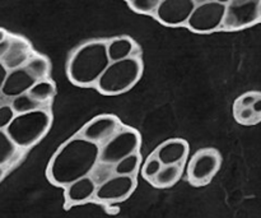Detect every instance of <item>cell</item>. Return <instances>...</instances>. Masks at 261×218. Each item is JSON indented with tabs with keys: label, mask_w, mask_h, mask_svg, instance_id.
Returning a JSON list of instances; mask_svg holds the SVG:
<instances>
[{
	"label": "cell",
	"mask_w": 261,
	"mask_h": 218,
	"mask_svg": "<svg viewBox=\"0 0 261 218\" xmlns=\"http://www.w3.org/2000/svg\"><path fill=\"white\" fill-rule=\"evenodd\" d=\"M41 104L33 100L32 97L27 93L19 94L17 97H13V101L10 104V107L14 111L15 115L18 114H25V112L35 111V110L40 109Z\"/></svg>",
	"instance_id": "obj_21"
},
{
	"label": "cell",
	"mask_w": 261,
	"mask_h": 218,
	"mask_svg": "<svg viewBox=\"0 0 261 218\" xmlns=\"http://www.w3.org/2000/svg\"><path fill=\"white\" fill-rule=\"evenodd\" d=\"M162 166L163 165L161 163V161L158 160V158L155 157L154 153H153L152 156H149V157L147 158L145 163L143 165V168H142L143 178L150 183V181L154 179V176L160 173V170L162 168Z\"/></svg>",
	"instance_id": "obj_24"
},
{
	"label": "cell",
	"mask_w": 261,
	"mask_h": 218,
	"mask_svg": "<svg viewBox=\"0 0 261 218\" xmlns=\"http://www.w3.org/2000/svg\"><path fill=\"white\" fill-rule=\"evenodd\" d=\"M140 163H142V157H140L139 152L127 156L114 165L115 175L135 176L139 170Z\"/></svg>",
	"instance_id": "obj_19"
},
{
	"label": "cell",
	"mask_w": 261,
	"mask_h": 218,
	"mask_svg": "<svg viewBox=\"0 0 261 218\" xmlns=\"http://www.w3.org/2000/svg\"><path fill=\"white\" fill-rule=\"evenodd\" d=\"M154 155L163 166L184 165L189 156V144L186 140L180 139V138L168 139L158 146Z\"/></svg>",
	"instance_id": "obj_13"
},
{
	"label": "cell",
	"mask_w": 261,
	"mask_h": 218,
	"mask_svg": "<svg viewBox=\"0 0 261 218\" xmlns=\"http://www.w3.org/2000/svg\"><path fill=\"white\" fill-rule=\"evenodd\" d=\"M222 165V156L214 148L196 151L188 166V179L194 186H204L217 175Z\"/></svg>",
	"instance_id": "obj_6"
},
{
	"label": "cell",
	"mask_w": 261,
	"mask_h": 218,
	"mask_svg": "<svg viewBox=\"0 0 261 218\" xmlns=\"http://www.w3.org/2000/svg\"><path fill=\"white\" fill-rule=\"evenodd\" d=\"M184 165H166L162 166L160 173L154 176L150 184L155 188L166 189L175 185L182 176Z\"/></svg>",
	"instance_id": "obj_16"
},
{
	"label": "cell",
	"mask_w": 261,
	"mask_h": 218,
	"mask_svg": "<svg viewBox=\"0 0 261 218\" xmlns=\"http://www.w3.org/2000/svg\"><path fill=\"white\" fill-rule=\"evenodd\" d=\"M14 111L12 110L10 105H3L0 106V130H5L12 119L14 117Z\"/></svg>",
	"instance_id": "obj_25"
},
{
	"label": "cell",
	"mask_w": 261,
	"mask_h": 218,
	"mask_svg": "<svg viewBox=\"0 0 261 218\" xmlns=\"http://www.w3.org/2000/svg\"><path fill=\"white\" fill-rule=\"evenodd\" d=\"M7 74H8V69L5 68L4 64L0 61V89H2L3 83H4V79L5 77H7Z\"/></svg>",
	"instance_id": "obj_28"
},
{
	"label": "cell",
	"mask_w": 261,
	"mask_h": 218,
	"mask_svg": "<svg viewBox=\"0 0 261 218\" xmlns=\"http://www.w3.org/2000/svg\"><path fill=\"white\" fill-rule=\"evenodd\" d=\"M97 184L91 176H84L65 186L66 206H79L94 198Z\"/></svg>",
	"instance_id": "obj_14"
},
{
	"label": "cell",
	"mask_w": 261,
	"mask_h": 218,
	"mask_svg": "<svg viewBox=\"0 0 261 218\" xmlns=\"http://www.w3.org/2000/svg\"><path fill=\"white\" fill-rule=\"evenodd\" d=\"M224 12H226V5L216 0L195 5L186 25L194 32H213L218 28H222Z\"/></svg>",
	"instance_id": "obj_8"
},
{
	"label": "cell",
	"mask_w": 261,
	"mask_h": 218,
	"mask_svg": "<svg viewBox=\"0 0 261 218\" xmlns=\"http://www.w3.org/2000/svg\"><path fill=\"white\" fill-rule=\"evenodd\" d=\"M36 82L37 81H36L35 77L24 66H19V68L8 71L0 92L4 96L13 99V97L19 96V94L27 93Z\"/></svg>",
	"instance_id": "obj_12"
},
{
	"label": "cell",
	"mask_w": 261,
	"mask_h": 218,
	"mask_svg": "<svg viewBox=\"0 0 261 218\" xmlns=\"http://www.w3.org/2000/svg\"><path fill=\"white\" fill-rule=\"evenodd\" d=\"M121 128L122 124L119 117L115 115L103 114L93 117L91 122L87 123L78 135L101 147L107 140L111 139Z\"/></svg>",
	"instance_id": "obj_10"
},
{
	"label": "cell",
	"mask_w": 261,
	"mask_h": 218,
	"mask_svg": "<svg viewBox=\"0 0 261 218\" xmlns=\"http://www.w3.org/2000/svg\"><path fill=\"white\" fill-rule=\"evenodd\" d=\"M260 18H261V0H260Z\"/></svg>",
	"instance_id": "obj_33"
},
{
	"label": "cell",
	"mask_w": 261,
	"mask_h": 218,
	"mask_svg": "<svg viewBox=\"0 0 261 218\" xmlns=\"http://www.w3.org/2000/svg\"><path fill=\"white\" fill-rule=\"evenodd\" d=\"M17 148V146L8 137L5 130H0V167L9 163L14 158Z\"/></svg>",
	"instance_id": "obj_22"
},
{
	"label": "cell",
	"mask_w": 261,
	"mask_h": 218,
	"mask_svg": "<svg viewBox=\"0 0 261 218\" xmlns=\"http://www.w3.org/2000/svg\"><path fill=\"white\" fill-rule=\"evenodd\" d=\"M56 93V87L54 84V82H51L50 79H41L37 81L28 91V94L32 97L33 100H36L40 104L43 102H47L55 96Z\"/></svg>",
	"instance_id": "obj_18"
},
{
	"label": "cell",
	"mask_w": 261,
	"mask_h": 218,
	"mask_svg": "<svg viewBox=\"0 0 261 218\" xmlns=\"http://www.w3.org/2000/svg\"><path fill=\"white\" fill-rule=\"evenodd\" d=\"M7 38V33H5V31L0 30V42H2L3 40H5Z\"/></svg>",
	"instance_id": "obj_30"
},
{
	"label": "cell",
	"mask_w": 261,
	"mask_h": 218,
	"mask_svg": "<svg viewBox=\"0 0 261 218\" xmlns=\"http://www.w3.org/2000/svg\"><path fill=\"white\" fill-rule=\"evenodd\" d=\"M251 109L252 111H254L255 116L257 117V120L261 122V92H259L256 96V99H255L254 104L251 105Z\"/></svg>",
	"instance_id": "obj_26"
},
{
	"label": "cell",
	"mask_w": 261,
	"mask_h": 218,
	"mask_svg": "<svg viewBox=\"0 0 261 218\" xmlns=\"http://www.w3.org/2000/svg\"><path fill=\"white\" fill-rule=\"evenodd\" d=\"M216 2L221 3V4H223V5H227L229 2H231V0H216Z\"/></svg>",
	"instance_id": "obj_31"
},
{
	"label": "cell",
	"mask_w": 261,
	"mask_h": 218,
	"mask_svg": "<svg viewBox=\"0 0 261 218\" xmlns=\"http://www.w3.org/2000/svg\"><path fill=\"white\" fill-rule=\"evenodd\" d=\"M142 146V138L137 130L122 127L111 139L99 147L98 163L114 166L122 158L138 153Z\"/></svg>",
	"instance_id": "obj_5"
},
{
	"label": "cell",
	"mask_w": 261,
	"mask_h": 218,
	"mask_svg": "<svg viewBox=\"0 0 261 218\" xmlns=\"http://www.w3.org/2000/svg\"><path fill=\"white\" fill-rule=\"evenodd\" d=\"M260 20V0H231L226 5L222 28L237 31Z\"/></svg>",
	"instance_id": "obj_7"
},
{
	"label": "cell",
	"mask_w": 261,
	"mask_h": 218,
	"mask_svg": "<svg viewBox=\"0 0 261 218\" xmlns=\"http://www.w3.org/2000/svg\"><path fill=\"white\" fill-rule=\"evenodd\" d=\"M193 2L195 3V5H199V4H204V3L213 2V0H193Z\"/></svg>",
	"instance_id": "obj_29"
},
{
	"label": "cell",
	"mask_w": 261,
	"mask_h": 218,
	"mask_svg": "<svg viewBox=\"0 0 261 218\" xmlns=\"http://www.w3.org/2000/svg\"><path fill=\"white\" fill-rule=\"evenodd\" d=\"M99 146L73 137L55 152L47 166V179L56 186L65 188L78 179L88 176L98 163Z\"/></svg>",
	"instance_id": "obj_1"
},
{
	"label": "cell",
	"mask_w": 261,
	"mask_h": 218,
	"mask_svg": "<svg viewBox=\"0 0 261 218\" xmlns=\"http://www.w3.org/2000/svg\"><path fill=\"white\" fill-rule=\"evenodd\" d=\"M23 66L35 77L36 81L46 79L48 76V71H50V63L43 56L40 55L31 56Z\"/></svg>",
	"instance_id": "obj_20"
},
{
	"label": "cell",
	"mask_w": 261,
	"mask_h": 218,
	"mask_svg": "<svg viewBox=\"0 0 261 218\" xmlns=\"http://www.w3.org/2000/svg\"><path fill=\"white\" fill-rule=\"evenodd\" d=\"M31 58L30 43L23 38L13 37L10 38V45L7 54L0 59L4 66L9 70L23 66Z\"/></svg>",
	"instance_id": "obj_15"
},
{
	"label": "cell",
	"mask_w": 261,
	"mask_h": 218,
	"mask_svg": "<svg viewBox=\"0 0 261 218\" xmlns=\"http://www.w3.org/2000/svg\"><path fill=\"white\" fill-rule=\"evenodd\" d=\"M51 123L53 117L50 112L38 109L25 114L14 115L5 133L18 148H31L47 134Z\"/></svg>",
	"instance_id": "obj_4"
},
{
	"label": "cell",
	"mask_w": 261,
	"mask_h": 218,
	"mask_svg": "<svg viewBox=\"0 0 261 218\" xmlns=\"http://www.w3.org/2000/svg\"><path fill=\"white\" fill-rule=\"evenodd\" d=\"M9 45H10V38H8V37L0 42V59H2L5 54H7L8 49H9Z\"/></svg>",
	"instance_id": "obj_27"
},
{
	"label": "cell",
	"mask_w": 261,
	"mask_h": 218,
	"mask_svg": "<svg viewBox=\"0 0 261 218\" xmlns=\"http://www.w3.org/2000/svg\"><path fill=\"white\" fill-rule=\"evenodd\" d=\"M135 188V176L115 175L97 185L94 199L101 203H119L126 201L134 193Z\"/></svg>",
	"instance_id": "obj_9"
},
{
	"label": "cell",
	"mask_w": 261,
	"mask_h": 218,
	"mask_svg": "<svg viewBox=\"0 0 261 218\" xmlns=\"http://www.w3.org/2000/svg\"><path fill=\"white\" fill-rule=\"evenodd\" d=\"M109 64L107 43L103 41H89L71 54L66 66V74L69 81L75 86H93Z\"/></svg>",
	"instance_id": "obj_2"
},
{
	"label": "cell",
	"mask_w": 261,
	"mask_h": 218,
	"mask_svg": "<svg viewBox=\"0 0 261 218\" xmlns=\"http://www.w3.org/2000/svg\"><path fill=\"white\" fill-rule=\"evenodd\" d=\"M127 4L134 12L140 14H155L161 0H127Z\"/></svg>",
	"instance_id": "obj_23"
},
{
	"label": "cell",
	"mask_w": 261,
	"mask_h": 218,
	"mask_svg": "<svg viewBox=\"0 0 261 218\" xmlns=\"http://www.w3.org/2000/svg\"><path fill=\"white\" fill-rule=\"evenodd\" d=\"M143 74V64L139 58L130 56L117 61H110L97 82V88L106 96H117L132 89Z\"/></svg>",
	"instance_id": "obj_3"
},
{
	"label": "cell",
	"mask_w": 261,
	"mask_h": 218,
	"mask_svg": "<svg viewBox=\"0 0 261 218\" xmlns=\"http://www.w3.org/2000/svg\"><path fill=\"white\" fill-rule=\"evenodd\" d=\"M3 178H4V170H3V167H0V181Z\"/></svg>",
	"instance_id": "obj_32"
},
{
	"label": "cell",
	"mask_w": 261,
	"mask_h": 218,
	"mask_svg": "<svg viewBox=\"0 0 261 218\" xmlns=\"http://www.w3.org/2000/svg\"><path fill=\"white\" fill-rule=\"evenodd\" d=\"M135 51V43L132 38L117 37L107 43V54L110 61L122 60L133 56Z\"/></svg>",
	"instance_id": "obj_17"
},
{
	"label": "cell",
	"mask_w": 261,
	"mask_h": 218,
	"mask_svg": "<svg viewBox=\"0 0 261 218\" xmlns=\"http://www.w3.org/2000/svg\"><path fill=\"white\" fill-rule=\"evenodd\" d=\"M195 8L193 0H161L155 17L166 26L186 25Z\"/></svg>",
	"instance_id": "obj_11"
}]
</instances>
